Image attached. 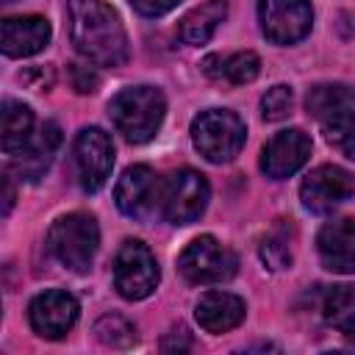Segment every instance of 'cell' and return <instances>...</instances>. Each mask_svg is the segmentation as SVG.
<instances>
[{
    "label": "cell",
    "instance_id": "cell-1",
    "mask_svg": "<svg viewBox=\"0 0 355 355\" xmlns=\"http://www.w3.org/2000/svg\"><path fill=\"white\" fill-rule=\"evenodd\" d=\"M69 39L97 67H122L130 58L128 33L116 11L103 0H67Z\"/></svg>",
    "mask_w": 355,
    "mask_h": 355
},
{
    "label": "cell",
    "instance_id": "cell-2",
    "mask_svg": "<svg viewBox=\"0 0 355 355\" xmlns=\"http://www.w3.org/2000/svg\"><path fill=\"white\" fill-rule=\"evenodd\" d=\"M166 100L155 86H130L111 97L108 116L114 128L133 144L150 141L164 122Z\"/></svg>",
    "mask_w": 355,
    "mask_h": 355
},
{
    "label": "cell",
    "instance_id": "cell-3",
    "mask_svg": "<svg viewBox=\"0 0 355 355\" xmlns=\"http://www.w3.org/2000/svg\"><path fill=\"white\" fill-rule=\"evenodd\" d=\"M47 247L61 266L72 272H86L100 247V230L94 216L80 211L58 216L47 233Z\"/></svg>",
    "mask_w": 355,
    "mask_h": 355
},
{
    "label": "cell",
    "instance_id": "cell-4",
    "mask_svg": "<svg viewBox=\"0 0 355 355\" xmlns=\"http://www.w3.org/2000/svg\"><path fill=\"white\" fill-rule=\"evenodd\" d=\"M247 130L244 122L225 108H208L194 116L191 122V141L200 150L202 158L211 164H227L233 161L244 147Z\"/></svg>",
    "mask_w": 355,
    "mask_h": 355
},
{
    "label": "cell",
    "instance_id": "cell-5",
    "mask_svg": "<svg viewBox=\"0 0 355 355\" xmlns=\"http://www.w3.org/2000/svg\"><path fill=\"white\" fill-rule=\"evenodd\" d=\"M178 269L189 283L197 286H214L225 283L236 275L239 258L233 250H227L214 236H197L178 258Z\"/></svg>",
    "mask_w": 355,
    "mask_h": 355
},
{
    "label": "cell",
    "instance_id": "cell-6",
    "mask_svg": "<svg viewBox=\"0 0 355 355\" xmlns=\"http://www.w3.org/2000/svg\"><path fill=\"white\" fill-rule=\"evenodd\" d=\"M75 180L83 191H100L114 166V144L103 128H83L72 144Z\"/></svg>",
    "mask_w": 355,
    "mask_h": 355
},
{
    "label": "cell",
    "instance_id": "cell-7",
    "mask_svg": "<svg viewBox=\"0 0 355 355\" xmlns=\"http://www.w3.org/2000/svg\"><path fill=\"white\" fill-rule=\"evenodd\" d=\"M158 261L147 244L128 239L114 261V286L125 300H144L158 286Z\"/></svg>",
    "mask_w": 355,
    "mask_h": 355
},
{
    "label": "cell",
    "instance_id": "cell-8",
    "mask_svg": "<svg viewBox=\"0 0 355 355\" xmlns=\"http://www.w3.org/2000/svg\"><path fill=\"white\" fill-rule=\"evenodd\" d=\"M208 200H211V186L205 175L194 169H178L164 183L161 211L172 225H191L202 216Z\"/></svg>",
    "mask_w": 355,
    "mask_h": 355
},
{
    "label": "cell",
    "instance_id": "cell-9",
    "mask_svg": "<svg viewBox=\"0 0 355 355\" xmlns=\"http://www.w3.org/2000/svg\"><path fill=\"white\" fill-rule=\"evenodd\" d=\"M114 200L125 216L144 222L158 214V208L164 202V183L158 180V175L150 166L136 164V166H128L122 172V178L116 180Z\"/></svg>",
    "mask_w": 355,
    "mask_h": 355
},
{
    "label": "cell",
    "instance_id": "cell-10",
    "mask_svg": "<svg viewBox=\"0 0 355 355\" xmlns=\"http://www.w3.org/2000/svg\"><path fill=\"white\" fill-rule=\"evenodd\" d=\"M258 22L269 42L294 44L308 36L313 22V8L308 0H261Z\"/></svg>",
    "mask_w": 355,
    "mask_h": 355
},
{
    "label": "cell",
    "instance_id": "cell-11",
    "mask_svg": "<svg viewBox=\"0 0 355 355\" xmlns=\"http://www.w3.org/2000/svg\"><path fill=\"white\" fill-rule=\"evenodd\" d=\"M355 191V180L347 169L336 166V164H324L316 166L300 186V200L308 211L313 214H327L336 205H341L344 200H349Z\"/></svg>",
    "mask_w": 355,
    "mask_h": 355
},
{
    "label": "cell",
    "instance_id": "cell-12",
    "mask_svg": "<svg viewBox=\"0 0 355 355\" xmlns=\"http://www.w3.org/2000/svg\"><path fill=\"white\" fill-rule=\"evenodd\" d=\"M28 319L31 327L42 336V338H64L75 322H78V300L69 291L61 288H50L39 297H33L31 308H28Z\"/></svg>",
    "mask_w": 355,
    "mask_h": 355
},
{
    "label": "cell",
    "instance_id": "cell-13",
    "mask_svg": "<svg viewBox=\"0 0 355 355\" xmlns=\"http://www.w3.org/2000/svg\"><path fill=\"white\" fill-rule=\"evenodd\" d=\"M308 158H311L308 133H302L300 128H288V130L275 133L266 141V147L261 153V169L269 178L283 180V178H291L294 172H300Z\"/></svg>",
    "mask_w": 355,
    "mask_h": 355
},
{
    "label": "cell",
    "instance_id": "cell-14",
    "mask_svg": "<svg viewBox=\"0 0 355 355\" xmlns=\"http://www.w3.org/2000/svg\"><path fill=\"white\" fill-rule=\"evenodd\" d=\"M316 250L330 272L352 275L355 272V219H333L316 236Z\"/></svg>",
    "mask_w": 355,
    "mask_h": 355
},
{
    "label": "cell",
    "instance_id": "cell-15",
    "mask_svg": "<svg viewBox=\"0 0 355 355\" xmlns=\"http://www.w3.org/2000/svg\"><path fill=\"white\" fill-rule=\"evenodd\" d=\"M50 22L44 17H8L3 19V53L8 58H28L47 47L50 42Z\"/></svg>",
    "mask_w": 355,
    "mask_h": 355
},
{
    "label": "cell",
    "instance_id": "cell-16",
    "mask_svg": "<svg viewBox=\"0 0 355 355\" xmlns=\"http://www.w3.org/2000/svg\"><path fill=\"white\" fill-rule=\"evenodd\" d=\"M244 311H247L244 300L230 291H205L194 305V316L200 327L208 333H227L239 327L244 319Z\"/></svg>",
    "mask_w": 355,
    "mask_h": 355
},
{
    "label": "cell",
    "instance_id": "cell-17",
    "mask_svg": "<svg viewBox=\"0 0 355 355\" xmlns=\"http://www.w3.org/2000/svg\"><path fill=\"white\" fill-rule=\"evenodd\" d=\"M58 144H61V128H58L55 122H44V125L39 128V133H33L31 144H28L19 155L11 158L14 172H17L22 180H39V178L47 172V166H50V161H53Z\"/></svg>",
    "mask_w": 355,
    "mask_h": 355
},
{
    "label": "cell",
    "instance_id": "cell-18",
    "mask_svg": "<svg viewBox=\"0 0 355 355\" xmlns=\"http://www.w3.org/2000/svg\"><path fill=\"white\" fill-rule=\"evenodd\" d=\"M227 17V3L225 0H205L202 6L191 8L180 25H178V36L186 42V44H205L216 28L225 22Z\"/></svg>",
    "mask_w": 355,
    "mask_h": 355
},
{
    "label": "cell",
    "instance_id": "cell-19",
    "mask_svg": "<svg viewBox=\"0 0 355 355\" xmlns=\"http://www.w3.org/2000/svg\"><path fill=\"white\" fill-rule=\"evenodd\" d=\"M3 153L8 158L19 155L33 139V111L25 103L6 100L3 103Z\"/></svg>",
    "mask_w": 355,
    "mask_h": 355
},
{
    "label": "cell",
    "instance_id": "cell-20",
    "mask_svg": "<svg viewBox=\"0 0 355 355\" xmlns=\"http://www.w3.org/2000/svg\"><path fill=\"white\" fill-rule=\"evenodd\" d=\"M352 105H355V89H349L344 83H319L305 97L308 114L319 122H324L333 114H338L344 108H352Z\"/></svg>",
    "mask_w": 355,
    "mask_h": 355
},
{
    "label": "cell",
    "instance_id": "cell-21",
    "mask_svg": "<svg viewBox=\"0 0 355 355\" xmlns=\"http://www.w3.org/2000/svg\"><path fill=\"white\" fill-rule=\"evenodd\" d=\"M322 316L338 333H355V286H330L322 297Z\"/></svg>",
    "mask_w": 355,
    "mask_h": 355
},
{
    "label": "cell",
    "instance_id": "cell-22",
    "mask_svg": "<svg viewBox=\"0 0 355 355\" xmlns=\"http://www.w3.org/2000/svg\"><path fill=\"white\" fill-rule=\"evenodd\" d=\"M291 244H294V227H291L286 219H280V222L263 236V241H261V258H263V263H266L272 272L288 269L291 261H294Z\"/></svg>",
    "mask_w": 355,
    "mask_h": 355
},
{
    "label": "cell",
    "instance_id": "cell-23",
    "mask_svg": "<svg viewBox=\"0 0 355 355\" xmlns=\"http://www.w3.org/2000/svg\"><path fill=\"white\" fill-rule=\"evenodd\" d=\"M322 128H324V139L355 161V108H344L333 114L330 119L322 122Z\"/></svg>",
    "mask_w": 355,
    "mask_h": 355
},
{
    "label": "cell",
    "instance_id": "cell-24",
    "mask_svg": "<svg viewBox=\"0 0 355 355\" xmlns=\"http://www.w3.org/2000/svg\"><path fill=\"white\" fill-rule=\"evenodd\" d=\"M94 336L105 347H114V349H128L130 344H136V327L125 316H116V313L100 316L94 324Z\"/></svg>",
    "mask_w": 355,
    "mask_h": 355
},
{
    "label": "cell",
    "instance_id": "cell-25",
    "mask_svg": "<svg viewBox=\"0 0 355 355\" xmlns=\"http://www.w3.org/2000/svg\"><path fill=\"white\" fill-rule=\"evenodd\" d=\"M261 72V58L252 53V50H241V53H233L230 58L222 61V78L241 86V83H250L255 80Z\"/></svg>",
    "mask_w": 355,
    "mask_h": 355
},
{
    "label": "cell",
    "instance_id": "cell-26",
    "mask_svg": "<svg viewBox=\"0 0 355 355\" xmlns=\"http://www.w3.org/2000/svg\"><path fill=\"white\" fill-rule=\"evenodd\" d=\"M291 105H294V92H291V86H286V83H275V86L266 89V94L261 97V114H263V119H269V122L286 119V116L291 114Z\"/></svg>",
    "mask_w": 355,
    "mask_h": 355
},
{
    "label": "cell",
    "instance_id": "cell-27",
    "mask_svg": "<svg viewBox=\"0 0 355 355\" xmlns=\"http://www.w3.org/2000/svg\"><path fill=\"white\" fill-rule=\"evenodd\" d=\"M69 75H72L75 92H80V94H92V92H97V86H100V75H97L89 64H72V67H69Z\"/></svg>",
    "mask_w": 355,
    "mask_h": 355
},
{
    "label": "cell",
    "instance_id": "cell-28",
    "mask_svg": "<svg viewBox=\"0 0 355 355\" xmlns=\"http://www.w3.org/2000/svg\"><path fill=\"white\" fill-rule=\"evenodd\" d=\"M180 0H130L133 11H139L141 17H161L166 11H172Z\"/></svg>",
    "mask_w": 355,
    "mask_h": 355
},
{
    "label": "cell",
    "instance_id": "cell-29",
    "mask_svg": "<svg viewBox=\"0 0 355 355\" xmlns=\"http://www.w3.org/2000/svg\"><path fill=\"white\" fill-rule=\"evenodd\" d=\"M336 31H338L344 39H352V36H355V14H352V11H344V14L338 17V22H336Z\"/></svg>",
    "mask_w": 355,
    "mask_h": 355
},
{
    "label": "cell",
    "instance_id": "cell-30",
    "mask_svg": "<svg viewBox=\"0 0 355 355\" xmlns=\"http://www.w3.org/2000/svg\"><path fill=\"white\" fill-rule=\"evenodd\" d=\"M189 347H191V344H189L183 327H180V330H172V336L164 341V349H189Z\"/></svg>",
    "mask_w": 355,
    "mask_h": 355
},
{
    "label": "cell",
    "instance_id": "cell-31",
    "mask_svg": "<svg viewBox=\"0 0 355 355\" xmlns=\"http://www.w3.org/2000/svg\"><path fill=\"white\" fill-rule=\"evenodd\" d=\"M202 72L211 75V78H222V58L219 55H208L202 61Z\"/></svg>",
    "mask_w": 355,
    "mask_h": 355
},
{
    "label": "cell",
    "instance_id": "cell-32",
    "mask_svg": "<svg viewBox=\"0 0 355 355\" xmlns=\"http://www.w3.org/2000/svg\"><path fill=\"white\" fill-rule=\"evenodd\" d=\"M3 189H6V197H3V214H8L11 205H14V186H11V178H8V175L3 178Z\"/></svg>",
    "mask_w": 355,
    "mask_h": 355
}]
</instances>
